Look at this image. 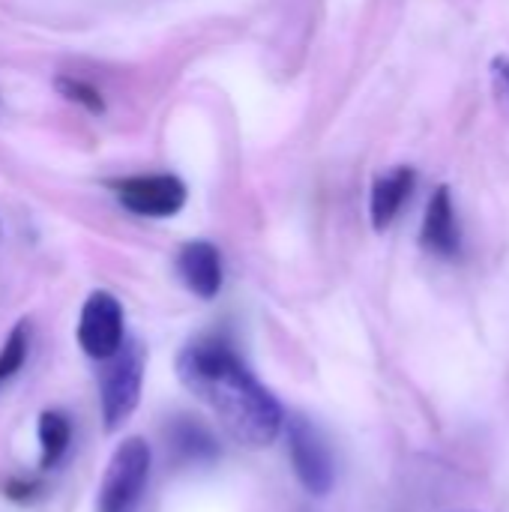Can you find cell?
Here are the masks:
<instances>
[{"mask_svg": "<svg viewBox=\"0 0 509 512\" xmlns=\"http://www.w3.org/2000/svg\"><path fill=\"white\" fill-rule=\"evenodd\" d=\"M180 384L213 411L222 429L243 447H270L282 426L285 411L279 399L249 372L234 342L225 333H201L177 354Z\"/></svg>", "mask_w": 509, "mask_h": 512, "instance_id": "1", "label": "cell"}, {"mask_svg": "<svg viewBox=\"0 0 509 512\" xmlns=\"http://www.w3.org/2000/svg\"><path fill=\"white\" fill-rule=\"evenodd\" d=\"M147 351L141 342L126 339L117 354L102 360L99 369V408L105 432L123 429V423L135 414L144 390Z\"/></svg>", "mask_w": 509, "mask_h": 512, "instance_id": "2", "label": "cell"}, {"mask_svg": "<svg viewBox=\"0 0 509 512\" xmlns=\"http://www.w3.org/2000/svg\"><path fill=\"white\" fill-rule=\"evenodd\" d=\"M150 465H153V453L144 438L132 435L120 441L105 465L99 495H96V512L138 510L150 483Z\"/></svg>", "mask_w": 509, "mask_h": 512, "instance_id": "3", "label": "cell"}, {"mask_svg": "<svg viewBox=\"0 0 509 512\" xmlns=\"http://www.w3.org/2000/svg\"><path fill=\"white\" fill-rule=\"evenodd\" d=\"M117 204L141 219H171L186 207L189 189L177 174H135L108 180Z\"/></svg>", "mask_w": 509, "mask_h": 512, "instance_id": "4", "label": "cell"}, {"mask_svg": "<svg viewBox=\"0 0 509 512\" xmlns=\"http://www.w3.org/2000/svg\"><path fill=\"white\" fill-rule=\"evenodd\" d=\"M288 459H291V468H294L300 486L309 495L324 498L333 492V483H336L333 453H330L324 435L306 417L288 420Z\"/></svg>", "mask_w": 509, "mask_h": 512, "instance_id": "5", "label": "cell"}, {"mask_svg": "<svg viewBox=\"0 0 509 512\" xmlns=\"http://www.w3.org/2000/svg\"><path fill=\"white\" fill-rule=\"evenodd\" d=\"M75 339H78L81 351L96 363H102L120 351V345L126 342V318H123L120 300L111 291L99 288L84 300Z\"/></svg>", "mask_w": 509, "mask_h": 512, "instance_id": "6", "label": "cell"}, {"mask_svg": "<svg viewBox=\"0 0 509 512\" xmlns=\"http://www.w3.org/2000/svg\"><path fill=\"white\" fill-rule=\"evenodd\" d=\"M420 246L435 258H459L462 255V228L453 204V189L438 186L426 204V216L420 225Z\"/></svg>", "mask_w": 509, "mask_h": 512, "instance_id": "7", "label": "cell"}, {"mask_svg": "<svg viewBox=\"0 0 509 512\" xmlns=\"http://www.w3.org/2000/svg\"><path fill=\"white\" fill-rule=\"evenodd\" d=\"M177 276L180 282L201 300H213L222 291L225 270L222 255L210 240H189L177 252Z\"/></svg>", "mask_w": 509, "mask_h": 512, "instance_id": "8", "label": "cell"}, {"mask_svg": "<svg viewBox=\"0 0 509 512\" xmlns=\"http://www.w3.org/2000/svg\"><path fill=\"white\" fill-rule=\"evenodd\" d=\"M414 189H417V171L411 165H399L375 177L372 192H369V222L378 234H384L399 219Z\"/></svg>", "mask_w": 509, "mask_h": 512, "instance_id": "9", "label": "cell"}, {"mask_svg": "<svg viewBox=\"0 0 509 512\" xmlns=\"http://www.w3.org/2000/svg\"><path fill=\"white\" fill-rule=\"evenodd\" d=\"M165 444L177 465H210L219 456L213 432L192 417H174L165 429Z\"/></svg>", "mask_w": 509, "mask_h": 512, "instance_id": "10", "label": "cell"}, {"mask_svg": "<svg viewBox=\"0 0 509 512\" xmlns=\"http://www.w3.org/2000/svg\"><path fill=\"white\" fill-rule=\"evenodd\" d=\"M36 438H39V471L48 474L66 459V453L72 447V420L57 408L42 411L39 426H36Z\"/></svg>", "mask_w": 509, "mask_h": 512, "instance_id": "11", "label": "cell"}, {"mask_svg": "<svg viewBox=\"0 0 509 512\" xmlns=\"http://www.w3.org/2000/svg\"><path fill=\"white\" fill-rule=\"evenodd\" d=\"M30 357V324L18 321L0 345V390L24 369Z\"/></svg>", "mask_w": 509, "mask_h": 512, "instance_id": "12", "label": "cell"}, {"mask_svg": "<svg viewBox=\"0 0 509 512\" xmlns=\"http://www.w3.org/2000/svg\"><path fill=\"white\" fill-rule=\"evenodd\" d=\"M54 90L66 99V102H75V105H81L87 114H105V99H102V93L90 84V81H84V78H75V75H57L54 78Z\"/></svg>", "mask_w": 509, "mask_h": 512, "instance_id": "13", "label": "cell"}, {"mask_svg": "<svg viewBox=\"0 0 509 512\" xmlns=\"http://www.w3.org/2000/svg\"><path fill=\"white\" fill-rule=\"evenodd\" d=\"M0 492H3V498H9V501H15V504H30V501H36V498L42 495V483H39L36 477H21V474H15V477H6V480L0 483Z\"/></svg>", "mask_w": 509, "mask_h": 512, "instance_id": "14", "label": "cell"}, {"mask_svg": "<svg viewBox=\"0 0 509 512\" xmlns=\"http://www.w3.org/2000/svg\"><path fill=\"white\" fill-rule=\"evenodd\" d=\"M492 69H495V75L501 78V84L507 87V93H509V57H495Z\"/></svg>", "mask_w": 509, "mask_h": 512, "instance_id": "15", "label": "cell"}, {"mask_svg": "<svg viewBox=\"0 0 509 512\" xmlns=\"http://www.w3.org/2000/svg\"><path fill=\"white\" fill-rule=\"evenodd\" d=\"M0 240H3V228H0Z\"/></svg>", "mask_w": 509, "mask_h": 512, "instance_id": "16", "label": "cell"}]
</instances>
